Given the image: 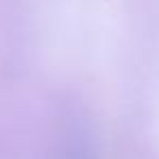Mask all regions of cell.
Listing matches in <instances>:
<instances>
[{
    "label": "cell",
    "instance_id": "cell-1",
    "mask_svg": "<svg viewBox=\"0 0 159 159\" xmlns=\"http://www.w3.org/2000/svg\"><path fill=\"white\" fill-rule=\"evenodd\" d=\"M61 159H98L96 152L92 150V144L83 135H72L66 142Z\"/></svg>",
    "mask_w": 159,
    "mask_h": 159
}]
</instances>
